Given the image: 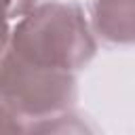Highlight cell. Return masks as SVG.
Listing matches in <instances>:
<instances>
[{
  "mask_svg": "<svg viewBox=\"0 0 135 135\" xmlns=\"http://www.w3.org/2000/svg\"><path fill=\"white\" fill-rule=\"evenodd\" d=\"M8 51L27 63L76 74L95 57L97 40L78 2L44 0L11 25Z\"/></svg>",
  "mask_w": 135,
  "mask_h": 135,
  "instance_id": "obj_1",
  "label": "cell"
},
{
  "mask_svg": "<svg viewBox=\"0 0 135 135\" xmlns=\"http://www.w3.org/2000/svg\"><path fill=\"white\" fill-rule=\"evenodd\" d=\"M0 99L21 120H38L74 108L78 80L72 72L27 63L6 49L0 61Z\"/></svg>",
  "mask_w": 135,
  "mask_h": 135,
  "instance_id": "obj_2",
  "label": "cell"
},
{
  "mask_svg": "<svg viewBox=\"0 0 135 135\" xmlns=\"http://www.w3.org/2000/svg\"><path fill=\"white\" fill-rule=\"evenodd\" d=\"M133 0H93L91 30L108 44L133 42Z\"/></svg>",
  "mask_w": 135,
  "mask_h": 135,
  "instance_id": "obj_3",
  "label": "cell"
},
{
  "mask_svg": "<svg viewBox=\"0 0 135 135\" xmlns=\"http://www.w3.org/2000/svg\"><path fill=\"white\" fill-rule=\"evenodd\" d=\"M40 0H0V25H13Z\"/></svg>",
  "mask_w": 135,
  "mask_h": 135,
  "instance_id": "obj_4",
  "label": "cell"
},
{
  "mask_svg": "<svg viewBox=\"0 0 135 135\" xmlns=\"http://www.w3.org/2000/svg\"><path fill=\"white\" fill-rule=\"evenodd\" d=\"M25 131L23 120L0 99V133H19Z\"/></svg>",
  "mask_w": 135,
  "mask_h": 135,
  "instance_id": "obj_5",
  "label": "cell"
},
{
  "mask_svg": "<svg viewBox=\"0 0 135 135\" xmlns=\"http://www.w3.org/2000/svg\"><path fill=\"white\" fill-rule=\"evenodd\" d=\"M8 32H11V25H0V61L8 49Z\"/></svg>",
  "mask_w": 135,
  "mask_h": 135,
  "instance_id": "obj_6",
  "label": "cell"
}]
</instances>
